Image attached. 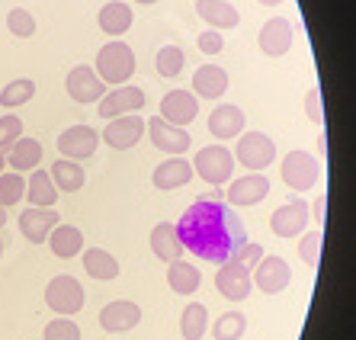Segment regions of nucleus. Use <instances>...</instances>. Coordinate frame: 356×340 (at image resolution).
Wrapping results in <instances>:
<instances>
[{
  "instance_id": "f257e3e1",
  "label": "nucleus",
  "mask_w": 356,
  "mask_h": 340,
  "mask_svg": "<svg viewBox=\"0 0 356 340\" xmlns=\"http://www.w3.org/2000/svg\"><path fill=\"white\" fill-rule=\"evenodd\" d=\"M177 232L183 248L209 264H228L244 248V225L228 202L218 200V193L193 202L177 222Z\"/></svg>"
},
{
  "instance_id": "a18cd8bd",
  "label": "nucleus",
  "mask_w": 356,
  "mask_h": 340,
  "mask_svg": "<svg viewBox=\"0 0 356 340\" xmlns=\"http://www.w3.org/2000/svg\"><path fill=\"white\" fill-rule=\"evenodd\" d=\"M318 154L327 158V135H318Z\"/></svg>"
},
{
  "instance_id": "ea45409f",
  "label": "nucleus",
  "mask_w": 356,
  "mask_h": 340,
  "mask_svg": "<svg viewBox=\"0 0 356 340\" xmlns=\"http://www.w3.org/2000/svg\"><path fill=\"white\" fill-rule=\"evenodd\" d=\"M23 138V119L19 116H3L0 119V151L10 154V148Z\"/></svg>"
},
{
  "instance_id": "c756f323",
  "label": "nucleus",
  "mask_w": 356,
  "mask_h": 340,
  "mask_svg": "<svg viewBox=\"0 0 356 340\" xmlns=\"http://www.w3.org/2000/svg\"><path fill=\"white\" fill-rule=\"evenodd\" d=\"M39 161H42V141L29 138V135H23L7 154V164L13 167V170H19V174H23V170H35Z\"/></svg>"
},
{
  "instance_id": "a19ab883",
  "label": "nucleus",
  "mask_w": 356,
  "mask_h": 340,
  "mask_svg": "<svg viewBox=\"0 0 356 340\" xmlns=\"http://www.w3.org/2000/svg\"><path fill=\"white\" fill-rule=\"evenodd\" d=\"M234 260H238L241 266H248V270H257V264L264 260V248H260V244H248V241H244V248L234 254Z\"/></svg>"
},
{
  "instance_id": "9d476101",
  "label": "nucleus",
  "mask_w": 356,
  "mask_h": 340,
  "mask_svg": "<svg viewBox=\"0 0 356 340\" xmlns=\"http://www.w3.org/2000/svg\"><path fill=\"white\" fill-rule=\"evenodd\" d=\"M148 135H151V145H154V148H161L164 154H170V158H180L183 151L193 145L190 132H186L183 125L167 122L164 116L148 119Z\"/></svg>"
},
{
  "instance_id": "0eeeda50",
  "label": "nucleus",
  "mask_w": 356,
  "mask_h": 340,
  "mask_svg": "<svg viewBox=\"0 0 356 340\" xmlns=\"http://www.w3.org/2000/svg\"><path fill=\"white\" fill-rule=\"evenodd\" d=\"M148 97L141 87H132V83H125V87H113L106 90V97L97 103V113L99 119H119V116H135L138 109H145Z\"/></svg>"
},
{
  "instance_id": "f8f14e48",
  "label": "nucleus",
  "mask_w": 356,
  "mask_h": 340,
  "mask_svg": "<svg viewBox=\"0 0 356 340\" xmlns=\"http://www.w3.org/2000/svg\"><path fill=\"white\" fill-rule=\"evenodd\" d=\"M58 225H61V216L55 209L29 206L26 212H19V234H23L29 244H45Z\"/></svg>"
},
{
  "instance_id": "c85d7f7f",
  "label": "nucleus",
  "mask_w": 356,
  "mask_h": 340,
  "mask_svg": "<svg viewBox=\"0 0 356 340\" xmlns=\"http://www.w3.org/2000/svg\"><path fill=\"white\" fill-rule=\"evenodd\" d=\"M83 270L99 282H109L119 276V260L103 248H87L83 250Z\"/></svg>"
},
{
  "instance_id": "2f4dec72",
  "label": "nucleus",
  "mask_w": 356,
  "mask_h": 340,
  "mask_svg": "<svg viewBox=\"0 0 356 340\" xmlns=\"http://www.w3.org/2000/svg\"><path fill=\"white\" fill-rule=\"evenodd\" d=\"M209 331V308L202 302H190L180 315V334L183 340H202Z\"/></svg>"
},
{
  "instance_id": "aec40b11",
  "label": "nucleus",
  "mask_w": 356,
  "mask_h": 340,
  "mask_svg": "<svg viewBox=\"0 0 356 340\" xmlns=\"http://www.w3.org/2000/svg\"><path fill=\"white\" fill-rule=\"evenodd\" d=\"M257 42H260V49H264V55H270V58H282V55L292 49L289 19H282V17L266 19L264 29H260V35H257Z\"/></svg>"
},
{
  "instance_id": "4be33fe9",
  "label": "nucleus",
  "mask_w": 356,
  "mask_h": 340,
  "mask_svg": "<svg viewBox=\"0 0 356 340\" xmlns=\"http://www.w3.org/2000/svg\"><path fill=\"white\" fill-rule=\"evenodd\" d=\"M193 164L186 158H167L164 164L154 167V174H151V183L158 186V190H180L186 183L193 180Z\"/></svg>"
},
{
  "instance_id": "423d86ee",
  "label": "nucleus",
  "mask_w": 356,
  "mask_h": 340,
  "mask_svg": "<svg viewBox=\"0 0 356 340\" xmlns=\"http://www.w3.org/2000/svg\"><path fill=\"white\" fill-rule=\"evenodd\" d=\"M280 177H282V183H286L292 193H305V190H312V186L318 183L321 167H318V161L312 158V154H305V151H289V154L282 158Z\"/></svg>"
},
{
  "instance_id": "1a4fd4ad",
  "label": "nucleus",
  "mask_w": 356,
  "mask_h": 340,
  "mask_svg": "<svg viewBox=\"0 0 356 340\" xmlns=\"http://www.w3.org/2000/svg\"><path fill=\"white\" fill-rule=\"evenodd\" d=\"M103 141V135H97V129L90 125H71L58 135V151L67 161H87L97 154V145Z\"/></svg>"
},
{
  "instance_id": "f3484780",
  "label": "nucleus",
  "mask_w": 356,
  "mask_h": 340,
  "mask_svg": "<svg viewBox=\"0 0 356 340\" xmlns=\"http://www.w3.org/2000/svg\"><path fill=\"white\" fill-rule=\"evenodd\" d=\"M289 280H292V270L282 257H264L257 264V270H254V286H257L264 296H276V292H282L286 286H289Z\"/></svg>"
},
{
  "instance_id": "7ed1b4c3",
  "label": "nucleus",
  "mask_w": 356,
  "mask_h": 340,
  "mask_svg": "<svg viewBox=\"0 0 356 340\" xmlns=\"http://www.w3.org/2000/svg\"><path fill=\"white\" fill-rule=\"evenodd\" d=\"M234 154L225 145H206V148L196 151V158H193V170L199 174V180L212 183V186H222V183L232 180L234 174Z\"/></svg>"
},
{
  "instance_id": "c03bdc74",
  "label": "nucleus",
  "mask_w": 356,
  "mask_h": 340,
  "mask_svg": "<svg viewBox=\"0 0 356 340\" xmlns=\"http://www.w3.org/2000/svg\"><path fill=\"white\" fill-rule=\"evenodd\" d=\"M324 209H327V196H318L315 206H312V222H324Z\"/></svg>"
},
{
  "instance_id": "412c9836",
  "label": "nucleus",
  "mask_w": 356,
  "mask_h": 340,
  "mask_svg": "<svg viewBox=\"0 0 356 340\" xmlns=\"http://www.w3.org/2000/svg\"><path fill=\"white\" fill-rule=\"evenodd\" d=\"M209 132H212V138H218V141L241 138V135H244V113H241V106L222 103V106L212 109V116H209Z\"/></svg>"
},
{
  "instance_id": "49530a36",
  "label": "nucleus",
  "mask_w": 356,
  "mask_h": 340,
  "mask_svg": "<svg viewBox=\"0 0 356 340\" xmlns=\"http://www.w3.org/2000/svg\"><path fill=\"white\" fill-rule=\"evenodd\" d=\"M257 3H264V7H280L282 0H257Z\"/></svg>"
},
{
  "instance_id": "4468645a",
  "label": "nucleus",
  "mask_w": 356,
  "mask_h": 340,
  "mask_svg": "<svg viewBox=\"0 0 356 340\" xmlns=\"http://www.w3.org/2000/svg\"><path fill=\"white\" fill-rule=\"evenodd\" d=\"M145 129H148V122H145L141 116L109 119V125L103 129V141H106L109 148H116V151H129V148H135V145L141 141Z\"/></svg>"
},
{
  "instance_id": "9b49d317",
  "label": "nucleus",
  "mask_w": 356,
  "mask_h": 340,
  "mask_svg": "<svg viewBox=\"0 0 356 340\" xmlns=\"http://www.w3.org/2000/svg\"><path fill=\"white\" fill-rule=\"evenodd\" d=\"M308 222H312V209L302 200L286 202V206H280L273 216H270V228H273L276 238H302Z\"/></svg>"
},
{
  "instance_id": "37998d69",
  "label": "nucleus",
  "mask_w": 356,
  "mask_h": 340,
  "mask_svg": "<svg viewBox=\"0 0 356 340\" xmlns=\"http://www.w3.org/2000/svg\"><path fill=\"white\" fill-rule=\"evenodd\" d=\"M305 113L312 122H324V109H321V90L318 87H312L305 97Z\"/></svg>"
},
{
  "instance_id": "e433bc0d",
  "label": "nucleus",
  "mask_w": 356,
  "mask_h": 340,
  "mask_svg": "<svg viewBox=\"0 0 356 340\" xmlns=\"http://www.w3.org/2000/svg\"><path fill=\"white\" fill-rule=\"evenodd\" d=\"M183 65H186V55H183L180 45H164L158 51V58H154V67H158L161 77H177L183 71Z\"/></svg>"
},
{
  "instance_id": "5701e85b",
  "label": "nucleus",
  "mask_w": 356,
  "mask_h": 340,
  "mask_svg": "<svg viewBox=\"0 0 356 340\" xmlns=\"http://www.w3.org/2000/svg\"><path fill=\"white\" fill-rule=\"evenodd\" d=\"M193 93H199L202 100H218L222 93H228V71L218 65H202L193 74Z\"/></svg>"
},
{
  "instance_id": "a211bd4d",
  "label": "nucleus",
  "mask_w": 356,
  "mask_h": 340,
  "mask_svg": "<svg viewBox=\"0 0 356 340\" xmlns=\"http://www.w3.org/2000/svg\"><path fill=\"white\" fill-rule=\"evenodd\" d=\"M196 113H199V100H196V93H190V90H170L161 100V116L167 122L183 125V129L196 119Z\"/></svg>"
},
{
  "instance_id": "2eb2a0df",
  "label": "nucleus",
  "mask_w": 356,
  "mask_h": 340,
  "mask_svg": "<svg viewBox=\"0 0 356 340\" xmlns=\"http://www.w3.org/2000/svg\"><path fill=\"white\" fill-rule=\"evenodd\" d=\"M266 196H270V180L264 174H244L238 180H232L225 202L228 206H257Z\"/></svg>"
},
{
  "instance_id": "20e7f679",
  "label": "nucleus",
  "mask_w": 356,
  "mask_h": 340,
  "mask_svg": "<svg viewBox=\"0 0 356 340\" xmlns=\"http://www.w3.org/2000/svg\"><path fill=\"white\" fill-rule=\"evenodd\" d=\"M234 158H238V164L244 170L260 174V170H266L276 161V145L264 132H244L238 138V145H234Z\"/></svg>"
},
{
  "instance_id": "b1692460",
  "label": "nucleus",
  "mask_w": 356,
  "mask_h": 340,
  "mask_svg": "<svg viewBox=\"0 0 356 340\" xmlns=\"http://www.w3.org/2000/svg\"><path fill=\"white\" fill-rule=\"evenodd\" d=\"M132 7L129 3H122V0H113V3H106V7L97 13V23L99 29L106 35H113V39H119V35H125L129 29H132Z\"/></svg>"
},
{
  "instance_id": "8fccbe9b",
  "label": "nucleus",
  "mask_w": 356,
  "mask_h": 340,
  "mask_svg": "<svg viewBox=\"0 0 356 340\" xmlns=\"http://www.w3.org/2000/svg\"><path fill=\"white\" fill-rule=\"evenodd\" d=\"M135 3H145V7H148V3H158V0H135Z\"/></svg>"
},
{
  "instance_id": "72a5a7b5",
  "label": "nucleus",
  "mask_w": 356,
  "mask_h": 340,
  "mask_svg": "<svg viewBox=\"0 0 356 340\" xmlns=\"http://www.w3.org/2000/svg\"><path fill=\"white\" fill-rule=\"evenodd\" d=\"M26 183L23 174H17V170H3L0 174V206H17L19 200H26Z\"/></svg>"
},
{
  "instance_id": "a878e982",
  "label": "nucleus",
  "mask_w": 356,
  "mask_h": 340,
  "mask_svg": "<svg viewBox=\"0 0 356 340\" xmlns=\"http://www.w3.org/2000/svg\"><path fill=\"white\" fill-rule=\"evenodd\" d=\"M167 282L177 296H193L202 286V273H199L196 264H186V260H174L167 264Z\"/></svg>"
},
{
  "instance_id": "3c124183",
  "label": "nucleus",
  "mask_w": 356,
  "mask_h": 340,
  "mask_svg": "<svg viewBox=\"0 0 356 340\" xmlns=\"http://www.w3.org/2000/svg\"><path fill=\"white\" fill-rule=\"evenodd\" d=\"M0 257H3V241H0Z\"/></svg>"
},
{
  "instance_id": "58836bf2",
  "label": "nucleus",
  "mask_w": 356,
  "mask_h": 340,
  "mask_svg": "<svg viewBox=\"0 0 356 340\" xmlns=\"http://www.w3.org/2000/svg\"><path fill=\"white\" fill-rule=\"evenodd\" d=\"M42 337H45V340H81V327H77V324L71 321V318L58 315L55 321L45 324Z\"/></svg>"
},
{
  "instance_id": "f704fd0d",
  "label": "nucleus",
  "mask_w": 356,
  "mask_h": 340,
  "mask_svg": "<svg viewBox=\"0 0 356 340\" xmlns=\"http://www.w3.org/2000/svg\"><path fill=\"white\" fill-rule=\"evenodd\" d=\"M248 331V318L241 311H225L216 324H212V337L216 340H241V334Z\"/></svg>"
},
{
  "instance_id": "bb28decb",
  "label": "nucleus",
  "mask_w": 356,
  "mask_h": 340,
  "mask_svg": "<svg viewBox=\"0 0 356 340\" xmlns=\"http://www.w3.org/2000/svg\"><path fill=\"white\" fill-rule=\"evenodd\" d=\"M58 186L51 180L49 170H33L29 183H26V200L33 202V206H42V209H55L58 202Z\"/></svg>"
},
{
  "instance_id": "473e14b6",
  "label": "nucleus",
  "mask_w": 356,
  "mask_h": 340,
  "mask_svg": "<svg viewBox=\"0 0 356 340\" xmlns=\"http://www.w3.org/2000/svg\"><path fill=\"white\" fill-rule=\"evenodd\" d=\"M35 97V81L33 77H19V81H10L3 90H0V106L17 109L23 103H29Z\"/></svg>"
},
{
  "instance_id": "09e8293b",
  "label": "nucleus",
  "mask_w": 356,
  "mask_h": 340,
  "mask_svg": "<svg viewBox=\"0 0 356 340\" xmlns=\"http://www.w3.org/2000/svg\"><path fill=\"white\" fill-rule=\"evenodd\" d=\"M3 167H7V154L0 151V174H3Z\"/></svg>"
},
{
  "instance_id": "ddd939ff",
  "label": "nucleus",
  "mask_w": 356,
  "mask_h": 340,
  "mask_svg": "<svg viewBox=\"0 0 356 340\" xmlns=\"http://www.w3.org/2000/svg\"><path fill=\"white\" fill-rule=\"evenodd\" d=\"M250 286H254V276H250L248 266H241L238 260L218 264L216 289L222 292L225 299H232V302H244V299L250 296Z\"/></svg>"
},
{
  "instance_id": "c9c22d12",
  "label": "nucleus",
  "mask_w": 356,
  "mask_h": 340,
  "mask_svg": "<svg viewBox=\"0 0 356 340\" xmlns=\"http://www.w3.org/2000/svg\"><path fill=\"white\" fill-rule=\"evenodd\" d=\"M321 244H324L321 228L302 234V238H298V257H302V264H308L312 270H318V266H321Z\"/></svg>"
},
{
  "instance_id": "dca6fc26",
  "label": "nucleus",
  "mask_w": 356,
  "mask_h": 340,
  "mask_svg": "<svg viewBox=\"0 0 356 340\" xmlns=\"http://www.w3.org/2000/svg\"><path fill=\"white\" fill-rule=\"evenodd\" d=\"M141 324V308L129 299H116L109 302L103 311H99V327L109 334H125Z\"/></svg>"
},
{
  "instance_id": "393cba45",
  "label": "nucleus",
  "mask_w": 356,
  "mask_h": 340,
  "mask_svg": "<svg viewBox=\"0 0 356 340\" xmlns=\"http://www.w3.org/2000/svg\"><path fill=\"white\" fill-rule=\"evenodd\" d=\"M196 13L199 19H206L212 29H234L241 23L238 10L225 0H196Z\"/></svg>"
},
{
  "instance_id": "39448f33",
  "label": "nucleus",
  "mask_w": 356,
  "mask_h": 340,
  "mask_svg": "<svg viewBox=\"0 0 356 340\" xmlns=\"http://www.w3.org/2000/svg\"><path fill=\"white\" fill-rule=\"evenodd\" d=\"M83 286L74 280V276H51V282L45 286V305L55 311V315L74 318L77 311L83 308Z\"/></svg>"
},
{
  "instance_id": "4c0bfd02",
  "label": "nucleus",
  "mask_w": 356,
  "mask_h": 340,
  "mask_svg": "<svg viewBox=\"0 0 356 340\" xmlns=\"http://www.w3.org/2000/svg\"><path fill=\"white\" fill-rule=\"evenodd\" d=\"M7 29L17 35V39H33L35 35V17L23 7H13L7 13Z\"/></svg>"
},
{
  "instance_id": "cd10ccee",
  "label": "nucleus",
  "mask_w": 356,
  "mask_h": 340,
  "mask_svg": "<svg viewBox=\"0 0 356 340\" xmlns=\"http://www.w3.org/2000/svg\"><path fill=\"white\" fill-rule=\"evenodd\" d=\"M49 248H51V254L61 260L77 257V254H83V232L74 228V225H58L49 238Z\"/></svg>"
},
{
  "instance_id": "7c9ffc66",
  "label": "nucleus",
  "mask_w": 356,
  "mask_h": 340,
  "mask_svg": "<svg viewBox=\"0 0 356 340\" xmlns=\"http://www.w3.org/2000/svg\"><path fill=\"white\" fill-rule=\"evenodd\" d=\"M51 180H55V186H58L61 193H77L83 186V167L81 161H67V158H58L55 164H51Z\"/></svg>"
},
{
  "instance_id": "f03ea898",
  "label": "nucleus",
  "mask_w": 356,
  "mask_h": 340,
  "mask_svg": "<svg viewBox=\"0 0 356 340\" xmlns=\"http://www.w3.org/2000/svg\"><path fill=\"white\" fill-rule=\"evenodd\" d=\"M97 74L109 87H125L135 74V51L125 42H106L97 51Z\"/></svg>"
},
{
  "instance_id": "6ab92c4d",
  "label": "nucleus",
  "mask_w": 356,
  "mask_h": 340,
  "mask_svg": "<svg viewBox=\"0 0 356 340\" xmlns=\"http://www.w3.org/2000/svg\"><path fill=\"white\" fill-rule=\"evenodd\" d=\"M183 241L180 232H177L174 222H158L151 228V254L164 264H174V260H183Z\"/></svg>"
},
{
  "instance_id": "de8ad7c7",
  "label": "nucleus",
  "mask_w": 356,
  "mask_h": 340,
  "mask_svg": "<svg viewBox=\"0 0 356 340\" xmlns=\"http://www.w3.org/2000/svg\"><path fill=\"white\" fill-rule=\"evenodd\" d=\"M3 225H7V209L0 206V228H3Z\"/></svg>"
},
{
  "instance_id": "6e6552de",
  "label": "nucleus",
  "mask_w": 356,
  "mask_h": 340,
  "mask_svg": "<svg viewBox=\"0 0 356 340\" xmlns=\"http://www.w3.org/2000/svg\"><path fill=\"white\" fill-rule=\"evenodd\" d=\"M65 90L74 103H99L106 97V83H103V77H99L90 65H77L67 71Z\"/></svg>"
},
{
  "instance_id": "79ce46f5",
  "label": "nucleus",
  "mask_w": 356,
  "mask_h": 340,
  "mask_svg": "<svg viewBox=\"0 0 356 340\" xmlns=\"http://www.w3.org/2000/svg\"><path fill=\"white\" fill-rule=\"evenodd\" d=\"M199 51H206V55H218L225 49V39L218 29H209V33H199Z\"/></svg>"
}]
</instances>
